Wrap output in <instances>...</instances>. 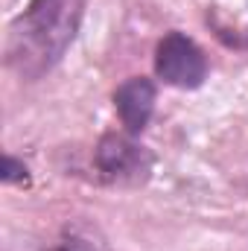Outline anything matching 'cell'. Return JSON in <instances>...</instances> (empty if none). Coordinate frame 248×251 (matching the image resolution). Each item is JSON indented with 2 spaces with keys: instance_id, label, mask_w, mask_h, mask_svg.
<instances>
[{
  "instance_id": "2",
  "label": "cell",
  "mask_w": 248,
  "mask_h": 251,
  "mask_svg": "<svg viewBox=\"0 0 248 251\" xmlns=\"http://www.w3.org/2000/svg\"><path fill=\"white\" fill-rule=\"evenodd\" d=\"M155 155L128 131H108L94 146V170L105 184L137 187L149 181Z\"/></svg>"
},
{
  "instance_id": "4",
  "label": "cell",
  "mask_w": 248,
  "mask_h": 251,
  "mask_svg": "<svg viewBox=\"0 0 248 251\" xmlns=\"http://www.w3.org/2000/svg\"><path fill=\"white\" fill-rule=\"evenodd\" d=\"M155 102H158V85L149 76H128L114 91V111L123 128L134 137L149 126L155 114Z\"/></svg>"
},
{
  "instance_id": "6",
  "label": "cell",
  "mask_w": 248,
  "mask_h": 251,
  "mask_svg": "<svg viewBox=\"0 0 248 251\" xmlns=\"http://www.w3.org/2000/svg\"><path fill=\"white\" fill-rule=\"evenodd\" d=\"M0 181L3 184H29V170L21 158L15 155H3V170H0Z\"/></svg>"
},
{
  "instance_id": "5",
  "label": "cell",
  "mask_w": 248,
  "mask_h": 251,
  "mask_svg": "<svg viewBox=\"0 0 248 251\" xmlns=\"http://www.w3.org/2000/svg\"><path fill=\"white\" fill-rule=\"evenodd\" d=\"M44 251H111V249H108V243L99 237L97 228L76 222V225H67L62 234H59V240Z\"/></svg>"
},
{
  "instance_id": "1",
  "label": "cell",
  "mask_w": 248,
  "mask_h": 251,
  "mask_svg": "<svg viewBox=\"0 0 248 251\" xmlns=\"http://www.w3.org/2000/svg\"><path fill=\"white\" fill-rule=\"evenodd\" d=\"M85 18V0H29L12 21L6 64L21 82L44 79L70 50Z\"/></svg>"
},
{
  "instance_id": "3",
  "label": "cell",
  "mask_w": 248,
  "mask_h": 251,
  "mask_svg": "<svg viewBox=\"0 0 248 251\" xmlns=\"http://www.w3.org/2000/svg\"><path fill=\"white\" fill-rule=\"evenodd\" d=\"M207 56L184 32H167L155 47V76L178 91H196L207 79Z\"/></svg>"
}]
</instances>
